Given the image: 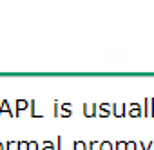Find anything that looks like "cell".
<instances>
[{
	"label": "cell",
	"mask_w": 154,
	"mask_h": 150,
	"mask_svg": "<svg viewBox=\"0 0 154 150\" xmlns=\"http://www.w3.org/2000/svg\"><path fill=\"white\" fill-rule=\"evenodd\" d=\"M125 150H138V145H136L134 141H127V146H125Z\"/></svg>",
	"instance_id": "cell-15"
},
{
	"label": "cell",
	"mask_w": 154,
	"mask_h": 150,
	"mask_svg": "<svg viewBox=\"0 0 154 150\" xmlns=\"http://www.w3.org/2000/svg\"><path fill=\"white\" fill-rule=\"evenodd\" d=\"M127 107H129L127 116H131V118H140V116H143V110H141V107H140L138 103H131V105H127Z\"/></svg>",
	"instance_id": "cell-2"
},
{
	"label": "cell",
	"mask_w": 154,
	"mask_h": 150,
	"mask_svg": "<svg viewBox=\"0 0 154 150\" xmlns=\"http://www.w3.org/2000/svg\"><path fill=\"white\" fill-rule=\"evenodd\" d=\"M96 109H98V105H94V103H85V105H84V114H85L87 118L98 116V114H96Z\"/></svg>",
	"instance_id": "cell-4"
},
{
	"label": "cell",
	"mask_w": 154,
	"mask_h": 150,
	"mask_svg": "<svg viewBox=\"0 0 154 150\" xmlns=\"http://www.w3.org/2000/svg\"><path fill=\"white\" fill-rule=\"evenodd\" d=\"M27 150H40V148H38V143H35V141H27Z\"/></svg>",
	"instance_id": "cell-14"
},
{
	"label": "cell",
	"mask_w": 154,
	"mask_h": 150,
	"mask_svg": "<svg viewBox=\"0 0 154 150\" xmlns=\"http://www.w3.org/2000/svg\"><path fill=\"white\" fill-rule=\"evenodd\" d=\"M125 109H127V105H123V103H114V105H112V116H116V118L127 116V114H125Z\"/></svg>",
	"instance_id": "cell-3"
},
{
	"label": "cell",
	"mask_w": 154,
	"mask_h": 150,
	"mask_svg": "<svg viewBox=\"0 0 154 150\" xmlns=\"http://www.w3.org/2000/svg\"><path fill=\"white\" fill-rule=\"evenodd\" d=\"M4 114H8V116H15L13 110H11V107H9V101H8V100H4L2 105H0V116H4Z\"/></svg>",
	"instance_id": "cell-6"
},
{
	"label": "cell",
	"mask_w": 154,
	"mask_h": 150,
	"mask_svg": "<svg viewBox=\"0 0 154 150\" xmlns=\"http://www.w3.org/2000/svg\"><path fill=\"white\" fill-rule=\"evenodd\" d=\"M72 150H87V143H84V141H74L72 143Z\"/></svg>",
	"instance_id": "cell-10"
},
{
	"label": "cell",
	"mask_w": 154,
	"mask_h": 150,
	"mask_svg": "<svg viewBox=\"0 0 154 150\" xmlns=\"http://www.w3.org/2000/svg\"><path fill=\"white\" fill-rule=\"evenodd\" d=\"M26 109H29V101L27 100H17V114L15 116H20V112Z\"/></svg>",
	"instance_id": "cell-7"
},
{
	"label": "cell",
	"mask_w": 154,
	"mask_h": 150,
	"mask_svg": "<svg viewBox=\"0 0 154 150\" xmlns=\"http://www.w3.org/2000/svg\"><path fill=\"white\" fill-rule=\"evenodd\" d=\"M4 150H20V143L18 141H9V143H6Z\"/></svg>",
	"instance_id": "cell-9"
},
{
	"label": "cell",
	"mask_w": 154,
	"mask_h": 150,
	"mask_svg": "<svg viewBox=\"0 0 154 150\" xmlns=\"http://www.w3.org/2000/svg\"><path fill=\"white\" fill-rule=\"evenodd\" d=\"M4 148H6V146H4V143H0V150H4Z\"/></svg>",
	"instance_id": "cell-18"
},
{
	"label": "cell",
	"mask_w": 154,
	"mask_h": 150,
	"mask_svg": "<svg viewBox=\"0 0 154 150\" xmlns=\"http://www.w3.org/2000/svg\"><path fill=\"white\" fill-rule=\"evenodd\" d=\"M60 116H63V118H69L71 116V105L69 103L60 105Z\"/></svg>",
	"instance_id": "cell-8"
},
{
	"label": "cell",
	"mask_w": 154,
	"mask_h": 150,
	"mask_svg": "<svg viewBox=\"0 0 154 150\" xmlns=\"http://www.w3.org/2000/svg\"><path fill=\"white\" fill-rule=\"evenodd\" d=\"M152 146H154L152 143H140V148H141V150H150Z\"/></svg>",
	"instance_id": "cell-16"
},
{
	"label": "cell",
	"mask_w": 154,
	"mask_h": 150,
	"mask_svg": "<svg viewBox=\"0 0 154 150\" xmlns=\"http://www.w3.org/2000/svg\"><path fill=\"white\" fill-rule=\"evenodd\" d=\"M100 150H114V143L103 141V143H100Z\"/></svg>",
	"instance_id": "cell-11"
},
{
	"label": "cell",
	"mask_w": 154,
	"mask_h": 150,
	"mask_svg": "<svg viewBox=\"0 0 154 150\" xmlns=\"http://www.w3.org/2000/svg\"><path fill=\"white\" fill-rule=\"evenodd\" d=\"M98 109H100V114H98V116H102V118L112 116V107H111V105H105V103H102V105H98Z\"/></svg>",
	"instance_id": "cell-5"
},
{
	"label": "cell",
	"mask_w": 154,
	"mask_h": 150,
	"mask_svg": "<svg viewBox=\"0 0 154 150\" xmlns=\"http://www.w3.org/2000/svg\"><path fill=\"white\" fill-rule=\"evenodd\" d=\"M143 116H147V118L154 116V100L147 98V100L143 101Z\"/></svg>",
	"instance_id": "cell-1"
},
{
	"label": "cell",
	"mask_w": 154,
	"mask_h": 150,
	"mask_svg": "<svg viewBox=\"0 0 154 150\" xmlns=\"http://www.w3.org/2000/svg\"><path fill=\"white\" fill-rule=\"evenodd\" d=\"M94 148V143H87V150H93Z\"/></svg>",
	"instance_id": "cell-17"
},
{
	"label": "cell",
	"mask_w": 154,
	"mask_h": 150,
	"mask_svg": "<svg viewBox=\"0 0 154 150\" xmlns=\"http://www.w3.org/2000/svg\"><path fill=\"white\" fill-rule=\"evenodd\" d=\"M125 146H127L125 141H118V143H114V150H125Z\"/></svg>",
	"instance_id": "cell-13"
},
{
	"label": "cell",
	"mask_w": 154,
	"mask_h": 150,
	"mask_svg": "<svg viewBox=\"0 0 154 150\" xmlns=\"http://www.w3.org/2000/svg\"><path fill=\"white\" fill-rule=\"evenodd\" d=\"M42 150H56V148H54V143L45 141V143H42Z\"/></svg>",
	"instance_id": "cell-12"
}]
</instances>
